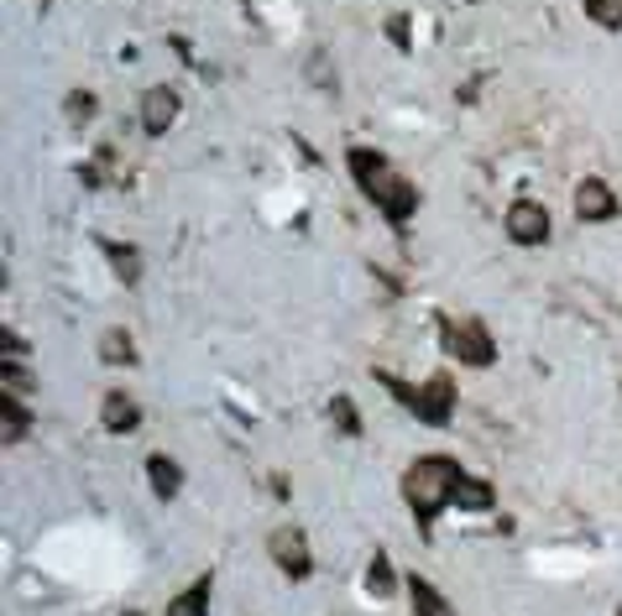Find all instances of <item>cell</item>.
Segmentation results:
<instances>
[{
    "instance_id": "1",
    "label": "cell",
    "mask_w": 622,
    "mask_h": 616,
    "mask_svg": "<svg viewBox=\"0 0 622 616\" xmlns=\"http://www.w3.org/2000/svg\"><path fill=\"white\" fill-rule=\"evenodd\" d=\"M345 163H351V178H356V189L377 204V210L392 220V225H408V214L419 210V189L408 183L398 167L387 163L383 152H372V146H351L345 152Z\"/></svg>"
},
{
    "instance_id": "2",
    "label": "cell",
    "mask_w": 622,
    "mask_h": 616,
    "mask_svg": "<svg viewBox=\"0 0 622 616\" xmlns=\"http://www.w3.org/2000/svg\"><path fill=\"white\" fill-rule=\"evenodd\" d=\"M455 481H460V465H455L450 454H424V460L408 465L403 497H408V507H413V518H419V533H424V538L434 533V518L445 512Z\"/></svg>"
},
{
    "instance_id": "3",
    "label": "cell",
    "mask_w": 622,
    "mask_h": 616,
    "mask_svg": "<svg viewBox=\"0 0 622 616\" xmlns=\"http://www.w3.org/2000/svg\"><path fill=\"white\" fill-rule=\"evenodd\" d=\"M439 340H445V351L455 360H466V366H492L497 360V345H492V334L481 319H466V324H439Z\"/></svg>"
},
{
    "instance_id": "4",
    "label": "cell",
    "mask_w": 622,
    "mask_h": 616,
    "mask_svg": "<svg viewBox=\"0 0 622 616\" xmlns=\"http://www.w3.org/2000/svg\"><path fill=\"white\" fill-rule=\"evenodd\" d=\"M408 413L419 418V424L430 428H445L455 418V381L450 377H434L424 387H413V398H408Z\"/></svg>"
},
{
    "instance_id": "5",
    "label": "cell",
    "mask_w": 622,
    "mask_h": 616,
    "mask_svg": "<svg viewBox=\"0 0 622 616\" xmlns=\"http://www.w3.org/2000/svg\"><path fill=\"white\" fill-rule=\"evenodd\" d=\"M267 554H272V565L283 569L287 580H309V574H314L309 544H304V533H298V528H278V533L267 538Z\"/></svg>"
},
{
    "instance_id": "6",
    "label": "cell",
    "mask_w": 622,
    "mask_h": 616,
    "mask_svg": "<svg viewBox=\"0 0 622 616\" xmlns=\"http://www.w3.org/2000/svg\"><path fill=\"white\" fill-rule=\"evenodd\" d=\"M503 225L518 246H544V240H550V210H544L539 199H518V204L503 214Z\"/></svg>"
},
{
    "instance_id": "7",
    "label": "cell",
    "mask_w": 622,
    "mask_h": 616,
    "mask_svg": "<svg viewBox=\"0 0 622 616\" xmlns=\"http://www.w3.org/2000/svg\"><path fill=\"white\" fill-rule=\"evenodd\" d=\"M575 214H580L586 225L618 220V193L607 189L601 178H586V183H575Z\"/></svg>"
},
{
    "instance_id": "8",
    "label": "cell",
    "mask_w": 622,
    "mask_h": 616,
    "mask_svg": "<svg viewBox=\"0 0 622 616\" xmlns=\"http://www.w3.org/2000/svg\"><path fill=\"white\" fill-rule=\"evenodd\" d=\"M173 120H178V90H168V84L146 90L142 95V131L146 137H163Z\"/></svg>"
},
{
    "instance_id": "9",
    "label": "cell",
    "mask_w": 622,
    "mask_h": 616,
    "mask_svg": "<svg viewBox=\"0 0 622 616\" xmlns=\"http://www.w3.org/2000/svg\"><path fill=\"white\" fill-rule=\"evenodd\" d=\"M99 424L110 428V434H131V428L142 424V407L131 403V392H105V403H99Z\"/></svg>"
},
{
    "instance_id": "10",
    "label": "cell",
    "mask_w": 622,
    "mask_h": 616,
    "mask_svg": "<svg viewBox=\"0 0 622 616\" xmlns=\"http://www.w3.org/2000/svg\"><path fill=\"white\" fill-rule=\"evenodd\" d=\"M146 481H152V497L157 501H173L184 491V471H178V460H168V454H152L146 460Z\"/></svg>"
},
{
    "instance_id": "11",
    "label": "cell",
    "mask_w": 622,
    "mask_h": 616,
    "mask_svg": "<svg viewBox=\"0 0 622 616\" xmlns=\"http://www.w3.org/2000/svg\"><path fill=\"white\" fill-rule=\"evenodd\" d=\"M408 601H413V616H455V612H450V601L434 591L424 574H408Z\"/></svg>"
},
{
    "instance_id": "12",
    "label": "cell",
    "mask_w": 622,
    "mask_h": 616,
    "mask_svg": "<svg viewBox=\"0 0 622 616\" xmlns=\"http://www.w3.org/2000/svg\"><path fill=\"white\" fill-rule=\"evenodd\" d=\"M450 501H455V507H466V512H492V501H497V497H492V486H486V481H477V475L460 471Z\"/></svg>"
},
{
    "instance_id": "13",
    "label": "cell",
    "mask_w": 622,
    "mask_h": 616,
    "mask_svg": "<svg viewBox=\"0 0 622 616\" xmlns=\"http://www.w3.org/2000/svg\"><path fill=\"white\" fill-rule=\"evenodd\" d=\"M105 246V257H110V266H116V277L126 287L142 283V257H137V246H116V240H99Z\"/></svg>"
},
{
    "instance_id": "14",
    "label": "cell",
    "mask_w": 622,
    "mask_h": 616,
    "mask_svg": "<svg viewBox=\"0 0 622 616\" xmlns=\"http://www.w3.org/2000/svg\"><path fill=\"white\" fill-rule=\"evenodd\" d=\"M0 424H5V445H22L26 434H32V413L16 403V392L0 398Z\"/></svg>"
},
{
    "instance_id": "15",
    "label": "cell",
    "mask_w": 622,
    "mask_h": 616,
    "mask_svg": "<svg viewBox=\"0 0 622 616\" xmlns=\"http://www.w3.org/2000/svg\"><path fill=\"white\" fill-rule=\"evenodd\" d=\"M168 616H210V574L168 601Z\"/></svg>"
},
{
    "instance_id": "16",
    "label": "cell",
    "mask_w": 622,
    "mask_h": 616,
    "mask_svg": "<svg viewBox=\"0 0 622 616\" xmlns=\"http://www.w3.org/2000/svg\"><path fill=\"white\" fill-rule=\"evenodd\" d=\"M325 413H330V424H336V434H340V439H361V413H356V403H351L345 392H336Z\"/></svg>"
},
{
    "instance_id": "17",
    "label": "cell",
    "mask_w": 622,
    "mask_h": 616,
    "mask_svg": "<svg viewBox=\"0 0 622 616\" xmlns=\"http://www.w3.org/2000/svg\"><path fill=\"white\" fill-rule=\"evenodd\" d=\"M366 591L377 595V601H392L398 574H392V565H387V554H372V559H366Z\"/></svg>"
},
{
    "instance_id": "18",
    "label": "cell",
    "mask_w": 622,
    "mask_h": 616,
    "mask_svg": "<svg viewBox=\"0 0 622 616\" xmlns=\"http://www.w3.org/2000/svg\"><path fill=\"white\" fill-rule=\"evenodd\" d=\"M99 360H110V366H131V360H137L131 334H126V330H105V334H99Z\"/></svg>"
},
{
    "instance_id": "19",
    "label": "cell",
    "mask_w": 622,
    "mask_h": 616,
    "mask_svg": "<svg viewBox=\"0 0 622 616\" xmlns=\"http://www.w3.org/2000/svg\"><path fill=\"white\" fill-rule=\"evenodd\" d=\"M586 16L597 26H607V32H618L622 26V0H586Z\"/></svg>"
},
{
    "instance_id": "20",
    "label": "cell",
    "mask_w": 622,
    "mask_h": 616,
    "mask_svg": "<svg viewBox=\"0 0 622 616\" xmlns=\"http://www.w3.org/2000/svg\"><path fill=\"white\" fill-rule=\"evenodd\" d=\"M63 110H69V120H73V126H84V120L95 116V95H90V90H73V95H69V105H63Z\"/></svg>"
},
{
    "instance_id": "21",
    "label": "cell",
    "mask_w": 622,
    "mask_h": 616,
    "mask_svg": "<svg viewBox=\"0 0 622 616\" xmlns=\"http://www.w3.org/2000/svg\"><path fill=\"white\" fill-rule=\"evenodd\" d=\"M387 37H392V48L408 52V43H413V26H408L403 11H392V16H387Z\"/></svg>"
},
{
    "instance_id": "22",
    "label": "cell",
    "mask_w": 622,
    "mask_h": 616,
    "mask_svg": "<svg viewBox=\"0 0 622 616\" xmlns=\"http://www.w3.org/2000/svg\"><path fill=\"white\" fill-rule=\"evenodd\" d=\"M126 616H142V612H126Z\"/></svg>"
}]
</instances>
